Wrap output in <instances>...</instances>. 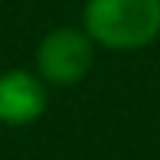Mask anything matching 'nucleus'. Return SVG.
Here are the masks:
<instances>
[{
  "label": "nucleus",
  "instance_id": "f257e3e1",
  "mask_svg": "<svg viewBox=\"0 0 160 160\" xmlns=\"http://www.w3.org/2000/svg\"><path fill=\"white\" fill-rule=\"evenodd\" d=\"M82 20L95 46L131 52L160 36V0H88Z\"/></svg>",
  "mask_w": 160,
  "mask_h": 160
},
{
  "label": "nucleus",
  "instance_id": "f03ea898",
  "mask_svg": "<svg viewBox=\"0 0 160 160\" xmlns=\"http://www.w3.org/2000/svg\"><path fill=\"white\" fill-rule=\"evenodd\" d=\"M95 62V39L75 26H59L46 33L36 46V72L46 85H75L88 75Z\"/></svg>",
  "mask_w": 160,
  "mask_h": 160
},
{
  "label": "nucleus",
  "instance_id": "7ed1b4c3",
  "mask_svg": "<svg viewBox=\"0 0 160 160\" xmlns=\"http://www.w3.org/2000/svg\"><path fill=\"white\" fill-rule=\"evenodd\" d=\"M46 82L39 78V72L10 69L0 75V124H33L46 111Z\"/></svg>",
  "mask_w": 160,
  "mask_h": 160
}]
</instances>
